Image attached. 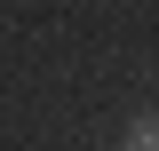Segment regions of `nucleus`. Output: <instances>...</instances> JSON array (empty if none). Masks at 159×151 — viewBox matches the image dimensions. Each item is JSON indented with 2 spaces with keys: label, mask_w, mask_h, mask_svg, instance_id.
I'll return each mask as SVG.
<instances>
[{
  "label": "nucleus",
  "mask_w": 159,
  "mask_h": 151,
  "mask_svg": "<svg viewBox=\"0 0 159 151\" xmlns=\"http://www.w3.org/2000/svg\"><path fill=\"white\" fill-rule=\"evenodd\" d=\"M127 151H159V119H143V127L127 135Z\"/></svg>",
  "instance_id": "nucleus-1"
}]
</instances>
